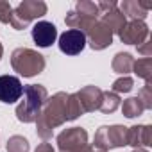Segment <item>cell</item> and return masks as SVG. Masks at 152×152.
Here are the masks:
<instances>
[{
    "label": "cell",
    "mask_w": 152,
    "mask_h": 152,
    "mask_svg": "<svg viewBox=\"0 0 152 152\" xmlns=\"http://www.w3.org/2000/svg\"><path fill=\"white\" fill-rule=\"evenodd\" d=\"M66 104H68V93L64 91H57L56 95L48 97L41 107V113L36 120V132L41 140H50L52 132L56 127L63 125L66 120Z\"/></svg>",
    "instance_id": "obj_1"
},
{
    "label": "cell",
    "mask_w": 152,
    "mask_h": 152,
    "mask_svg": "<svg viewBox=\"0 0 152 152\" xmlns=\"http://www.w3.org/2000/svg\"><path fill=\"white\" fill-rule=\"evenodd\" d=\"M22 97V102L16 106V118L23 124H32L38 120L41 107L48 99V91L41 84H27Z\"/></svg>",
    "instance_id": "obj_2"
},
{
    "label": "cell",
    "mask_w": 152,
    "mask_h": 152,
    "mask_svg": "<svg viewBox=\"0 0 152 152\" xmlns=\"http://www.w3.org/2000/svg\"><path fill=\"white\" fill-rule=\"evenodd\" d=\"M11 66L22 77H34V75H39L45 70L47 61L38 50L20 47V48L13 50V54H11Z\"/></svg>",
    "instance_id": "obj_3"
},
{
    "label": "cell",
    "mask_w": 152,
    "mask_h": 152,
    "mask_svg": "<svg viewBox=\"0 0 152 152\" xmlns=\"http://www.w3.org/2000/svg\"><path fill=\"white\" fill-rule=\"evenodd\" d=\"M47 4L43 0H23L13 9V18L11 25L16 31H23L29 27L32 20H38L47 15Z\"/></svg>",
    "instance_id": "obj_4"
},
{
    "label": "cell",
    "mask_w": 152,
    "mask_h": 152,
    "mask_svg": "<svg viewBox=\"0 0 152 152\" xmlns=\"http://www.w3.org/2000/svg\"><path fill=\"white\" fill-rule=\"evenodd\" d=\"M127 145V127L124 125H102L95 132L93 148L99 152H107L111 148Z\"/></svg>",
    "instance_id": "obj_5"
},
{
    "label": "cell",
    "mask_w": 152,
    "mask_h": 152,
    "mask_svg": "<svg viewBox=\"0 0 152 152\" xmlns=\"http://www.w3.org/2000/svg\"><path fill=\"white\" fill-rule=\"evenodd\" d=\"M57 148L59 152H97L88 143V132L83 127L64 129L57 136Z\"/></svg>",
    "instance_id": "obj_6"
},
{
    "label": "cell",
    "mask_w": 152,
    "mask_h": 152,
    "mask_svg": "<svg viewBox=\"0 0 152 152\" xmlns=\"http://www.w3.org/2000/svg\"><path fill=\"white\" fill-rule=\"evenodd\" d=\"M86 36V43H90V47L93 50H104L113 43V32L109 31V27L100 22V18L93 20L83 32Z\"/></svg>",
    "instance_id": "obj_7"
},
{
    "label": "cell",
    "mask_w": 152,
    "mask_h": 152,
    "mask_svg": "<svg viewBox=\"0 0 152 152\" xmlns=\"http://www.w3.org/2000/svg\"><path fill=\"white\" fill-rule=\"evenodd\" d=\"M97 7L100 11V22H104L113 34H120L122 29L125 27L127 20H125L124 13L118 9V4L115 0H109V2L102 0V2L97 4Z\"/></svg>",
    "instance_id": "obj_8"
},
{
    "label": "cell",
    "mask_w": 152,
    "mask_h": 152,
    "mask_svg": "<svg viewBox=\"0 0 152 152\" xmlns=\"http://www.w3.org/2000/svg\"><path fill=\"white\" fill-rule=\"evenodd\" d=\"M59 50L66 56H77L84 50L86 47V36L81 31L68 29L59 36Z\"/></svg>",
    "instance_id": "obj_9"
},
{
    "label": "cell",
    "mask_w": 152,
    "mask_h": 152,
    "mask_svg": "<svg viewBox=\"0 0 152 152\" xmlns=\"http://www.w3.org/2000/svg\"><path fill=\"white\" fill-rule=\"evenodd\" d=\"M23 95V84L16 75H0V102L13 104Z\"/></svg>",
    "instance_id": "obj_10"
},
{
    "label": "cell",
    "mask_w": 152,
    "mask_h": 152,
    "mask_svg": "<svg viewBox=\"0 0 152 152\" xmlns=\"http://www.w3.org/2000/svg\"><path fill=\"white\" fill-rule=\"evenodd\" d=\"M118 36H120L122 43L141 45L145 39H148V27L141 20H131L129 23H125V27L122 29V32Z\"/></svg>",
    "instance_id": "obj_11"
},
{
    "label": "cell",
    "mask_w": 152,
    "mask_h": 152,
    "mask_svg": "<svg viewBox=\"0 0 152 152\" xmlns=\"http://www.w3.org/2000/svg\"><path fill=\"white\" fill-rule=\"evenodd\" d=\"M32 39H34V43L38 45V47H41V48H47V47H50L56 39H57V29H56V25L52 23V22H45V20H41V22H38L34 27H32Z\"/></svg>",
    "instance_id": "obj_12"
},
{
    "label": "cell",
    "mask_w": 152,
    "mask_h": 152,
    "mask_svg": "<svg viewBox=\"0 0 152 152\" xmlns=\"http://www.w3.org/2000/svg\"><path fill=\"white\" fill-rule=\"evenodd\" d=\"M75 95H77V99H79L84 113H91V111H97L100 107L102 90L97 88V86H84L83 90L75 91Z\"/></svg>",
    "instance_id": "obj_13"
},
{
    "label": "cell",
    "mask_w": 152,
    "mask_h": 152,
    "mask_svg": "<svg viewBox=\"0 0 152 152\" xmlns=\"http://www.w3.org/2000/svg\"><path fill=\"white\" fill-rule=\"evenodd\" d=\"M127 145L134 148H145L152 145V127L150 125H132L127 127Z\"/></svg>",
    "instance_id": "obj_14"
},
{
    "label": "cell",
    "mask_w": 152,
    "mask_h": 152,
    "mask_svg": "<svg viewBox=\"0 0 152 152\" xmlns=\"http://www.w3.org/2000/svg\"><path fill=\"white\" fill-rule=\"evenodd\" d=\"M148 9H152V2H143V0H124L120 4V11L124 16H131L132 20H145Z\"/></svg>",
    "instance_id": "obj_15"
},
{
    "label": "cell",
    "mask_w": 152,
    "mask_h": 152,
    "mask_svg": "<svg viewBox=\"0 0 152 152\" xmlns=\"http://www.w3.org/2000/svg\"><path fill=\"white\" fill-rule=\"evenodd\" d=\"M132 56L127 54V52H118L115 57H113V63H111V68L115 73H120L122 77L124 75H127L129 72H132Z\"/></svg>",
    "instance_id": "obj_16"
},
{
    "label": "cell",
    "mask_w": 152,
    "mask_h": 152,
    "mask_svg": "<svg viewBox=\"0 0 152 152\" xmlns=\"http://www.w3.org/2000/svg\"><path fill=\"white\" fill-rule=\"evenodd\" d=\"M132 70L145 83H152V57H141L132 63Z\"/></svg>",
    "instance_id": "obj_17"
},
{
    "label": "cell",
    "mask_w": 152,
    "mask_h": 152,
    "mask_svg": "<svg viewBox=\"0 0 152 152\" xmlns=\"http://www.w3.org/2000/svg\"><path fill=\"white\" fill-rule=\"evenodd\" d=\"M118 107H120V97L113 91H102V100H100L99 111L109 115V113H115Z\"/></svg>",
    "instance_id": "obj_18"
},
{
    "label": "cell",
    "mask_w": 152,
    "mask_h": 152,
    "mask_svg": "<svg viewBox=\"0 0 152 152\" xmlns=\"http://www.w3.org/2000/svg\"><path fill=\"white\" fill-rule=\"evenodd\" d=\"M143 111H145V107H143V104L138 100V97H131V99L124 100V104H122V113H124L127 118H136V116H140Z\"/></svg>",
    "instance_id": "obj_19"
},
{
    "label": "cell",
    "mask_w": 152,
    "mask_h": 152,
    "mask_svg": "<svg viewBox=\"0 0 152 152\" xmlns=\"http://www.w3.org/2000/svg\"><path fill=\"white\" fill-rule=\"evenodd\" d=\"M81 115H84V111H83V106H81V102H79L77 95H75V93L68 95V104H66V120H68V122H72V120H75V118H79Z\"/></svg>",
    "instance_id": "obj_20"
},
{
    "label": "cell",
    "mask_w": 152,
    "mask_h": 152,
    "mask_svg": "<svg viewBox=\"0 0 152 152\" xmlns=\"http://www.w3.org/2000/svg\"><path fill=\"white\" fill-rule=\"evenodd\" d=\"M73 11L77 15H81V16H88V18H99V15H100L97 4L90 2V0H81V2H77V6H75Z\"/></svg>",
    "instance_id": "obj_21"
},
{
    "label": "cell",
    "mask_w": 152,
    "mask_h": 152,
    "mask_svg": "<svg viewBox=\"0 0 152 152\" xmlns=\"http://www.w3.org/2000/svg\"><path fill=\"white\" fill-rule=\"evenodd\" d=\"M7 152H29V141L27 138L20 136V134H15L7 140V145H6Z\"/></svg>",
    "instance_id": "obj_22"
},
{
    "label": "cell",
    "mask_w": 152,
    "mask_h": 152,
    "mask_svg": "<svg viewBox=\"0 0 152 152\" xmlns=\"http://www.w3.org/2000/svg\"><path fill=\"white\" fill-rule=\"evenodd\" d=\"M132 86H134V81L129 77V75H124V77H120V79H116L115 83H113V93H129L131 90H132Z\"/></svg>",
    "instance_id": "obj_23"
},
{
    "label": "cell",
    "mask_w": 152,
    "mask_h": 152,
    "mask_svg": "<svg viewBox=\"0 0 152 152\" xmlns=\"http://www.w3.org/2000/svg\"><path fill=\"white\" fill-rule=\"evenodd\" d=\"M138 100L143 104L145 109H152V83H145V86L138 93Z\"/></svg>",
    "instance_id": "obj_24"
},
{
    "label": "cell",
    "mask_w": 152,
    "mask_h": 152,
    "mask_svg": "<svg viewBox=\"0 0 152 152\" xmlns=\"http://www.w3.org/2000/svg\"><path fill=\"white\" fill-rule=\"evenodd\" d=\"M13 18V7L6 0H0V22L2 23H11Z\"/></svg>",
    "instance_id": "obj_25"
},
{
    "label": "cell",
    "mask_w": 152,
    "mask_h": 152,
    "mask_svg": "<svg viewBox=\"0 0 152 152\" xmlns=\"http://www.w3.org/2000/svg\"><path fill=\"white\" fill-rule=\"evenodd\" d=\"M138 52L145 57H152V39H145L141 45H138Z\"/></svg>",
    "instance_id": "obj_26"
},
{
    "label": "cell",
    "mask_w": 152,
    "mask_h": 152,
    "mask_svg": "<svg viewBox=\"0 0 152 152\" xmlns=\"http://www.w3.org/2000/svg\"><path fill=\"white\" fill-rule=\"evenodd\" d=\"M34 152H56V150H54V147H52L48 141H43V143H39V145L36 147Z\"/></svg>",
    "instance_id": "obj_27"
},
{
    "label": "cell",
    "mask_w": 152,
    "mask_h": 152,
    "mask_svg": "<svg viewBox=\"0 0 152 152\" xmlns=\"http://www.w3.org/2000/svg\"><path fill=\"white\" fill-rule=\"evenodd\" d=\"M132 152H148V150H147V148H134Z\"/></svg>",
    "instance_id": "obj_28"
},
{
    "label": "cell",
    "mask_w": 152,
    "mask_h": 152,
    "mask_svg": "<svg viewBox=\"0 0 152 152\" xmlns=\"http://www.w3.org/2000/svg\"><path fill=\"white\" fill-rule=\"evenodd\" d=\"M2 54H4V47H2V43H0V59H2Z\"/></svg>",
    "instance_id": "obj_29"
},
{
    "label": "cell",
    "mask_w": 152,
    "mask_h": 152,
    "mask_svg": "<svg viewBox=\"0 0 152 152\" xmlns=\"http://www.w3.org/2000/svg\"><path fill=\"white\" fill-rule=\"evenodd\" d=\"M97 152H99V150H97Z\"/></svg>",
    "instance_id": "obj_30"
}]
</instances>
